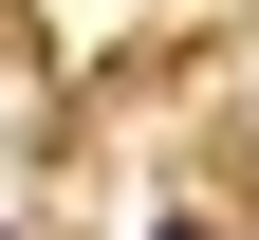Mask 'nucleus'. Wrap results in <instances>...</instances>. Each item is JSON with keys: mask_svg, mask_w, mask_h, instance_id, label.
I'll return each instance as SVG.
<instances>
[{"mask_svg": "<svg viewBox=\"0 0 259 240\" xmlns=\"http://www.w3.org/2000/svg\"><path fill=\"white\" fill-rule=\"evenodd\" d=\"M148 240H204V222H148Z\"/></svg>", "mask_w": 259, "mask_h": 240, "instance_id": "obj_1", "label": "nucleus"}]
</instances>
